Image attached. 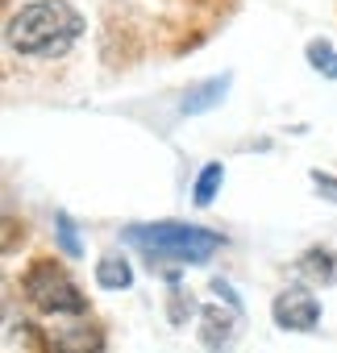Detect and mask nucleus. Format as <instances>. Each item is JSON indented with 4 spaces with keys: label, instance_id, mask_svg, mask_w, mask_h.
Masks as SVG:
<instances>
[{
    "label": "nucleus",
    "instance_id": "f257e3e1",
    "mask_svg": "<svg viewBox=\"0 0 337 353\" xmlns=\"http://www.w3.org/2000/svg\"><path fill=\"white\" fill-rule=\"evenodd\" d=\"M121 237H125V245H133V250L150 262V270H158L162 279H175L180 266H204V262L225 245L221 233L200 229V225H188V221L125 225Z\"/></svg>",
    "mask_w": 337,
    "mask_h": 353
},
{
    "label": "nucleus",
    "instance_id": "f03ea898",
    "mask_svg": "<svg viewBox=\"0 0 337 353\" xmlns=\"http://www.w3.org/2000/svg\"><path fill=\"white\" fill-rule=\"evenodd\" d=\"M84 30V17L67 0H30L9 21V46L26 59H63Z\"/></svg>",
    "mask_w": 337,
    "mask_h": 353
},
{
    "label": "nucleus",
    "instance_id": "7ed1b4c3",
    "mask_svg": "<svg viewBox=\"0 0 337 353\" xmlns=\"http://www.w3.org/2000/svg\"><path fill=\"white\" fill-rule=\"evenodd\" d=\"M21 291H26V299H30L38 312H46V316H84V312H88L84 291H79V287L71 283V274H67L59 262H50V258L34 262V266L26 270Z\"/></svg>",
    "mask_w": 337,
    "mask_h": 353
},
{
    "label": "nucleus",
    "instance_id": "20e7f679",
    "mask_svg": "<svg viewBox=\"0 0 337 353\" xmlns=\"http://www.w3.org/2000/svg\"><path fill=\"white\" fill-rule=\"evenodd\" d=\"M271 320H275L279 328H287V332H312V328L320 324V303H316V295H312L304 283H296V287H283V291L275 295Z\"/></svg>",
    "mask_w": 337,
    "mask_h": 353
},
{
    "label": "nucleus",
    "instance_id": "39448f33",
    "mask_svg": "<svg viewBox=\"0 0 337 353\" xmlns=\"http://www.w3.org/2000/svg\"><path fill=\"white\" fill-rule=\"evenodd\" d=\"M225 92H229V75H213V79H204V83H196V88H188V92H184L180 112H184V117H200V112L217 108Z\"/></svg>",
    "mask_w": 337,
    "mask_h": 353
},
{
    "label": "nucleus",
    "instance_id": "423d86ee",
    "mask_svg": "<svg viewBox=\"0 0 337 353\" xmlns=\"http://www.w3.org/2000/svg\"><path fill=\"white\" fill-rule=\"evenodd\" d=\"M296 270L308 279V283H337V254L333 250H325V245H312L308 254H300V262H296Z\"/></svg>",
    "mask_w": 337,
    "mask_h": 353
},
{
    "label": "nucleus",
    "instance_id": "0eeeda50",
    "mask_svg": "<svg viewBox=\"0 0 337 353\" xmlns=\"http://www.w3.org/2000/svg\"><path fill=\"white\" fill-rule=\"evenodd\" d=\"M96 283H100L104 291H125V287L133 283V270H129V262H125L121 254H104V258L96 262Z\"/></svg>",
    "mask_w": 337,
    "mask_h": 353
},
{
    "label": "nucleus",
    "instance_id": "6e6552de",
    "mask_svg": "<svg viewBox=\"0 0 337 353\" xmlns=\"http://www.w3.org/2000/svg\"><path fill=\"white\" fill-rule=\"evenodd\" d=\"M221 183H225V166H221V162H204V166H200V179H196V188H192V204L209 208L213 196L221 192Z\"/></svg>",
    "mask_w": 337,
    "mask_h": 353
},
{
    "label": "nucleus",
    "instance_id": "1a4fd4ad",
    "mask_svg": "<svg viewBox=\"0 0 337 353\" xmlns=\"http://www.w3.org/2000/svg\"><path fill=\"white\" fill-rule=\"evenodd\" d=\"M50 353H100V336H96V332L67 328V332L50 336Z\"/></svg>",
    "mask_w": 337,
    "mask_h": 353
},
{
    "label": "nucleus",
    "instance_id": "9d476101",
    "mask_svg": "<svg viewBox=\"0 0 337 353\" xmlns=\"http://www.w3.org/2000/svg\"><path fill=\"white\" fill-rule=\"evenodd\" d=\"M304 59H308L325 79H337V46H329L325 38H312V42L304 46Z\"/></svg>",
    "mask_w": 337,
    "mask_h": 353
},
{
    "label": "nucleus",
    "instance_id": "9b49d317",
    "mask_svg": "<svg viewBox=\"0 0 337 353\" xmlns=\"http://www.w3.org/2000/svg\"><path fill=\"white\" fill-rule=\"evenodd\" d=\"M55 229H59V245H63V254H67V258H79V254H84V245H79L75 221H71L67 212H55Z\"/></svg>",
    "mask_w": 337,
    "mask_h": 353
},
{
    "label": "nucleus",
    "instance_id": "f8f14e48",
    "mask_svg": "<svg viewBox=\"0 0 337 353\" xmlns=\"http://www.w3.org/2000/svg\"><path fill=\"white\" fill-rule=\"evenodd\" d=\"M308 183L316 188V196H320L325 204H337V179H333V174H325V170H312V174H308Z\"/></svg>",
    "mask_w": 337,
    "mask_h": 353
}]
</instances>
